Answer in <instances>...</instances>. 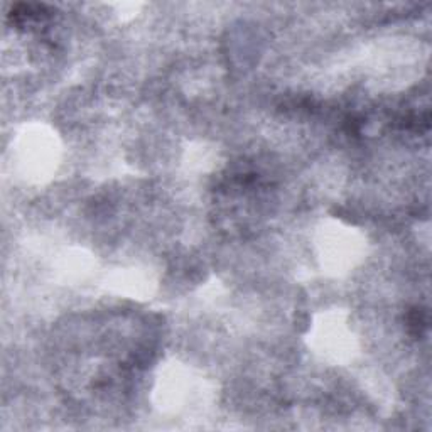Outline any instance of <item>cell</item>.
<instances>
[{
  "label": "cell",
  "instance_id": "6da1fadb",
  "mask_svg": "<svg viewBox=\"0 0 432 432\" xmlns=\"http://www.w3.org/2000/svg\"><path fill=\"white\" fill-rule=\"evenodd\" d=\"M409 326L415 329V334H420V329L426 326V319H424V313L420 309H415L409 316Z\"/></svg>",
  "mask_w": 432,
  "mask_h": 432
}]
</instances>
